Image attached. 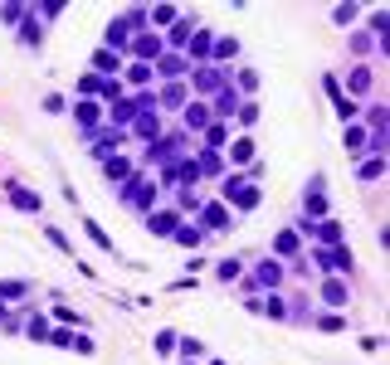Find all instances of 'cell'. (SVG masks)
<instances>
[{
	"label": "cell",
	"mask_w": 390,
	"mask_h": 365,
	"mask_svg": "<svg viewBox=\"0 0 390 365\" xmlns=\"http://www.w3.org/2000/svg\"><path fill=\"white\" fill-rule=\"evenodd\" d=\"M117 142H122V132H117V127H112V132H102V137L93 142V156H107V151H117Z\"/></svg>",
	"instance_id": "ac0fdd59"
},
{
	"label": "cell",
	"mask_w": 390,
	"mask_h": 365,
	"mask_svg": "<svg viewBox=\"0 0 390 365\" xmlns=\"http://www.w3.org/2000/svg\"><path fill=\"white\" fill-rule=\"evenodd\" d=\"M15 297H29V282H0V307L15 302Z\"/></svg>",
	"instance_id": "44dd1931"
},
{
	"label": "cell",
	"mask_w": 390,
	"mask_h": 365,
	"mask_svg": "<svg viewBox=\"0 0 390 365\" xmlns=\"http://www.w3.org/2000/svg\"><path fill=\"white\" fill-rule=\"evenodd\" d=\"M205 224L210 229H229V209L224 205H205Z\"/></svg>",
	"instance_id": "2e32d148"
},
{
	"label": "cell",
	"mask_w": 390,
	"mask_h": 365,
	"mask_svg": "<svg viewBox=\"0 0 390 365\" xmlns=\"http://www.w3.org/2000/svg\"><path fill=\"white\" fill-rule=\"evenodd\" d=\"M156 69H161V78H181V74H186V59H181V54H166Z\"/></svg>",
	"instance_id": "9a60e30c"
},
{
	"label": "cell",
	"mask_w": 390,
	"mask_h": 365,
	"mask_svg": "<svg viewBox=\"0 0 390 365\" xmlns=\"http://www.w3.org/2000/svg\"><path fill=\"white\" fill-rule=\"evenodd\" d=\"M220 277H224V282L239 277V259H224V263H220Z\"/></svg>",
	"instance_id": "60d3db41"
},
{
	"label": "cell",
	"mask_w": 390,
	"mask_h": 365,
	"mask_svg": "<svg viewBox=\"0 0 390 365\" xmlns=\"http://www.w3.org/2000/svg\"><path fill=\"white\" fill-rule=\"evenodd\" d=\"M312 259H317L327 273H351V254H347V249H317Z\"/></svg>",
	"instance_id": "3957f363"
},
{
	"label": "cell",
	"mask_w": 390,
	"mask_h": 365,
	"mask_svg": "<svg viewBox=\"0 0 390 365\" xmlns=\"http://www.w3.org/2000/svg\"><path fill=\"white\" fill-rule=\"evenodd\" d=\"M156 132H161V127H156V112H142V117H137V137H152V142H156Z\"/></svg>",
	"instance_id": "4316f807"
},
{
	"label": "cell",
	"mask_w": 390,
	"mask_h": 365,
	"mask_svg": "<svg viewBox=\"0 0 390 365\" xmlns=\"http://www.w3.org/2000/svg\"><path fill=\"white\" fill-rule=\"evenodd\" d=\"M297 239H302L297 229H283V234L274 239V249H278V254H297Z\"/></svg>",
	"instance_id": "cb8c5ba5"
},
{
	"label": "cell",
	"mask_w": 390,
	"mask_h": 365,
	"mask_svg": "<svg viewBox=\"0 0 390 365\" xmlns=\"http://www.w3.org/2000/svg\"><path fill=\"white\" fill-rule=\"evenodd\" d=\"M186 365H195V361H186Z\"/></svg>",
	"instance_id": "ee69618b"
},
{
	"label": "cell",
	"mask_w": 390,
	"mask_h": 365,
	"mask_svg": "<svg viewBox=\"0 0 390 365\" xmlns=\"http://www.w3.org/2000/svg\"><path fill=\"white\" fill-rule=\"evenodd\" d=\"M347 88H351V92H366V88H371V74H366V69H351Z\"/></svg>",
	"instance_id": "1f68e13d"
},
{
	"label": "cell",
	"mask_w": 390,
	"mask_h": 365,
	"mask_svg": "<svg viewBox=\"0 0 390 365\" xmlns=\"http://www.w3.org/2000/svg\"><path fill=\"white\" fill-rule=\"evenodd\" d=\"M210 54L224 64V59H234V54H239V44H234V39H220V44H210Z\"/></svg>",
	"instance_id": "f546056e"
},
{
	"label": "cell",
	"mask_w": 390,
	"mask_h": 365,
	"mask_svg": "<svg viewBox=\"0 0 390 365\" xmlns=\"http://www.w3.org/2000/svg\"><path fill=\"white\" fill-rule=\"evenodd\" d=\"M278 277H283V268H278V263H259V282H264V287H274Z\"/></svg>",
	"instance_id": "e575fe53"
},
{
	"label": "cell",
	"mask_w": 390,
	"mask_h": 365,
	"mask_svg": "<svg viewBox=\"0 0 390 365\" xmlns=\"http://www.w3.org/2000/svg\"><path fill=\"white\" fill-rule=\"evenodd\" d=\"M195 29H200V25H191V20H176V29H171V44H191Z\"/></svg>",
	"instance_id": "f1b7e54d"
},
{
	"label": "cell",
	"mask_w": 390,
	"mask_h": 365,
	"mask_svg": "<svg viewBox=\"0 0 390 365\" xmlns=\"http://www.w3.org/2000/svg\"><path fill=\"white\" fill-rule=\"evenodd\" d=\"M229 161H234V166H249V161H254V137L229 142Z\"/></svg>",
	"instance_id": "52a82bcc"
},
{
	"label": "cell",
	"mask_w": 390,
	"mask_h": 365,
	"mask_svg": "<svg viewBox=\"0 0 390 365\" xmlns=\"http://www.w3.org/2000/svg\"><path fill=\"white\" fill-rule=\"evenodd\" d=\"M29 341H49V322L34 317V322H29Z\"/></svg>",
	"instance_id": "ab89813d"
},
{
	"label": "cell",
	"mask_w": 390,
	"mask_h": 365,
	"mask_svg": "<svg viewBox=\"0 0 390 365\" xmlns=\"http://www.w3.org/2000/svg\"><path fill=\"white\" fill-rule=\"evenodd\" d=\"M127 39H132V25H127V20H112V25H107V34H102V49H112V54H117V49H127Z\"/></svg>",
	"instance_id": "277c9868"
},
{
	"label": "cell",
	"mask_w": 390,
	"mask_h": 365,
	"mask_svg": "<svg viewBox=\"0 0 390 365\" xmlns=\"http://www.w3.org/2000/svg\"><path fill=\"white\" fill-rule=\"evenodd\" d=\"M5 195L20 205V209H39V195H29L25 185H15V181H5Z\"/></svg>",
	"instance_id": "ba28073f"
},
{
	"label": "cell",
	"mask_w": 390,
	"mask_h": 365,
	"mask_svg": "<svg viewBox=\"0 0 390 365\" xmlns=\"http://www.w3.org/2000/svg\"><path fill=\"white\" fill-rule=\"evenodd\" d=\"M181 97H186L181 83H166V88H161V102H166V107H181Z\"/></svg>",
	"instance_id": "836d02e7"
},
{
	"label": "cell",
	"mask_w": 390,
	"mask_h": 365,
	"mask_svg": "<svg viewBox=\"0 0 390 365\" xmlns=\"http://www.w3.org/2000/svg\"><path fill=\"white\" fill-rule=\"evenodd\" d=\"M74 122H79V132H93L98 127V107L93 102H79V107H74Z\"/></svg>",
	"instance_id": "8fae6325"
},
{
	"label": "cell",
	"mask_w": 390,
	"mask_h": 365,
	"mask_svg": "<svg viewBox=\"0 0 390 365\" xmlns=\"http://www.w3.org/2000/svg\"><path fill=\"white\" fill-rule=\"evenodd\" d=\"M132 54H137V64H147V59H156V54H161V34H137V44H132Z\"/></svg>",
	"instance_id": "8992f818"
},
{
	"label": "cell",
	"mask_w": 390,
	"mask_h": 365,
	"mask_svg": "<svg viewBox=\"0 0 390 365\" xmlns=\"http://www.w3.org/2000/svg\"><path fill=\"white\" fill-rule=\"evenodd\" d=\"M307 209H312V214H322V209H327V195H322V176L312 181V190H307Z\"/></svg>",
	"instance_id": "7402d4cb"
},
{
	"label": "cell",
	"mask_w": 390,
	"mask_h": 365,
	"mask_svg": "<svg viewBox=\"0 0 390 365\" xmlns=\"http://www.w3.org/2000/svg\"><path fill=\"white\" fill-rule=\"evenodd\" d=\"M0 20H5V25H15V20H25V5H0Z\"/></svg>",
	"instance_id": "74e56055"
},
{
	"label": "cell",
	"mask_w": 390,
	"mask_h": 365,
	"mask_svg": "<svg viewBox=\"0 0 390 365\" xmlns=\"http://www.w3.org/2000/svg\"><path fill=\"white\" fill-rule=\"evenodd\" d=\"M332 20H337V25H351V20H356V5H337Z\"/></svg>",
	"instance_id": "f35d334b"
},
{
	"label": "cell",
	"mask_w": 390,
	"mask_h": 365,
	"mask_svg": "<svg viewBox=\"0 0 390 365\" xmlns=\"http://www.w3.org/2000/svg\"><path fill=\"white\" fill-rule=\"evenodd\" d=\"M181 341V356L186 361H205V341H195V336H176Z\"/></svg>",
	"instance_id": "ffe728a7"
},
{
	"label": "cell",
	"mask_w": 390,
	"mask_h": 365,
	"mask_svg": "<svg viewBox=\"0 0 390 365\" xmlns=\"http://www.w3.org/2000/svg\"><path fill=\"white\" fill-rule=\"evenodd\" d=\"M102 171H107V181H122V176L132 171V161H122V156H112V161H107Z\"/></svg>",
	"instance_id": "4dcf8cb0"
},
{
	"label": "cell",
	"mask_w": 390,
	"mask_h": 365,
	"mask_svg": "<svg viewBox=\"0 0 390 365\" xmlns=\"http://www.w3.org/2000/svg\"><path fill=\"white\" fill-rule=\"evenodd\" d=\"M347 151H351V156L371 151V137H366V127H347Z\"/></svg>",
	"instance_id": "9c48e42d"
},
{
	"label": "cell",
	"mask_w": 390,
	"mask_h": 365,
	"mask_svg": "<svg viewBox=\"0 0 390 365\" xmlns=\"http://www.w3.org/2000/svg\"><path fill=\"white\" fill-rule=\"evenodd\" d=\"M152 346H156V356H171V351H176V331H156Z\"/></svg>",
	"instance_id": "83f0119b"
},
{
	"label": "cell",
	"mask_w": 390,
	"mask_h": 365,
	"mask_svg": "<svg viewBox=\"0 0 390 365\" xmlns=\"http://www.w3.org/2000/svg\"><path fill=\"white\" fill-rule=\"evenodd\" d=\"M147 20L161 29V25H176V10H171V5H156V10H147Z\"/></svg>",
	"instance_id": "d4e9b609"
},
{
	"label": "cell",
	"mask_w": 390,
	"mask_h": 365,
	"mask_svg": "<svg viewBox=\"0 0 390 365\" xmlns=\"http://www.w3.org/2000/svg\"><path fill=\"white\" fill-rule=\"evenodd\" d=\"M176 239H181L186 249H200V244H205V229H195V224H181V229H176Z\"/></svg>",
	"instance_id": "d6986e66"
},
{
	"label": "cell",
	"mask_w": 390,
	"mask_h": 365,
	"mask_svg": "<svg viewBox=\"0 0 390 365\" xmlns=\"http://www.w3.org/2000/svg\"><path fill=\"white\" fill-rule=\"evenodd\" d=\"M191 54H195V59H205V54H210V29H205V25L191 34Z\"/></svg>",
	"instance_id": "603a6c76"
},
{
	"label": "cell",
	"mask_w": 390,
	"mask_h": 365,
	"mask_svg": "<svg viewBox=\"0 0 390 365\" xmlns=\"http://www.w3.org/2000/svg\"><path fill=\"white\" fill-rule=\"evenodd\" d=\"M117 64H122V59H117L112 49H98V54H93V69H98V74H117Z\"/></svg>",
	"instance_id": "e0dca14e"
},
{
	"label": "cell",
	"mask_w": 390,
	"mask_h": 365,
	"mask_svg": "<svg viewBox=\"0 0 390 365\" xmlns=\"http://www.w3.org/2000/svg\"><path fill=\"white\" fill-rule=\"evenodd\" d=\"M381 171H386V156H371L356 166V181H381Z\"/></svg>",
	"instance_id": "7c38bea8"
},
{
	"label": "cell",
	"mask_w": 390,
	"mask_h": 365,
	"mask_svg": "<svg viewBox=\"0 0 390 365\" xmlns=\"http://www.w3.org/2000/svg\"><path fill=\"white\" fill-rule=\"evenodd\" d=\"M322 302H332V307H342V302H347V282H337V277H327V282H322Z\"/></svg>",
	"instance_id": "4fadbf2b"
},
{
	"label": "cell",
	"mask_w": 390,
	"mask_h": 365,
	"mask_svg": "<svg viewBox=\"0 0 390 365\" xmlns=\"http://www.w3.org/2000/svg\"><path fill=\"white\" fill-rule=\"evenodd\" d=\"M44 112H64V97L59 92H44Z\"/></svg>",
	"instance_id": "b9f144b4"
},
{
	"label": "cell",
	"mask_w": 390,
	"mask_h": 365,
	"mask_svg": "<svg viewBox=\"0 0 390 365\" xmlns=\"http://www.w3.org/2000/svg\"><path fill=\"white\" fill-rule=\"evenodd\" d=\"M83 229H88V239H93L98 249H107V254H112V239H107V234H102V229H98L93 219H83Z\"/></svg>",
	"instance_id": "d6a6232c"
},
{
	"label": "cell",
	"mask_w": 390,
	"mask_h": 365,
	"mask_svg": "<svg viewBox=\"0 0 390 365\" xmlns=\"http://www.w3.org/2000/svg\"><path fill=\"white\" fill-rule=\"evenodd\" d=\"M186 127H195V132H205V127H210V107H205V102H191V112H186Z\"/></svg>",
	"instance_id": "5bb4252c"
},
{
	"label": "cell",
	"mask_w": 390,
	"mask_h": 365,
	"mask_svg": "<svg viewBox=\"0 0 390 365\" xmlns=\"http://www.w3.org/2000/svg\"><path fill=\"white\" fill-rule=\"evenodd\" d=\"M147 229H152L156 239H166V234L181 229V214H176V209H156V214H147Z\"/></svg>",
	"instance_id": "7a4b0ae2"
},
{
	"label": "cell",
	"mask_w": 390,
	"mask_h": 365,
	"mask_svg": "<svg viewBox=\"0 0 390 365\" xmlns=\"http://www.w3.org/2000/svg\"><path fill=\"white\" fill-rule=\"evenodd\" d=\"M224 200L239 205V209H254V205H259V190L244 181V176H229V181H224Z\"/></svg>",
	"instance_id": "6da1fadb"
},
{
	"label": "cell",
	"mask_w": 390,
	"mask_h": 365,
	"mask_svg": "<svg viewBox=\"0 0 390 365\" xmlns=\"http://www.w3.org/2000/svg\"><path fill=\"white\" fill-rule=\"evenodd\" d=\"M127 78H132L137 88H142V83H152V64H132V69H127Z\"/></svg>",
	"instance_id": "d590c367"
},
{
	"label": "cell",
	"mask_w": 390,
	"mask_h": 365,
	"mask_svg": "<svg viewBox=\"0 0 390 365\" xmlns=\"http://www.w3.org/2000/svg\"><path fill=\"white\" fill-rule=\"evenodd\" d=\"M191 88L195 92H224V74H195Z\"/></svg>",
	"instance_id": "30bf717a"
},
{
	"label": "cell",
	"mask_w": 390,
	"mask_h": 365,
	"mask_svg": "<svg viewBox=\"0 0 390 365\" xmlns=\"http://www.w3.org/2000/svg\"><path fill=\"white\" fill-rule=\"evenodd\" d=\"M210 365H224V361H210Z\"/></svg>",
	"instance_id": "7bdbcfd3"
},
{
	"label": "cell",
	"mask_w": 390,
	"mask_h": 365,
	"mask_svg": "<svg viewBox=\"0 0 390 365\" xmlns=\"http://www.w3.org/2000/svg\"><path fill=\"white\" fill-rule=\"evenodd\" d=\"M20 39H25L29 49H39V39H44V34H39V20H34V15L25 20V29H20Z\"/></svg>",
	"instance_id": "484cf974"
},
{
	"label": "cell",
	"mask_w": 390,
	"mask_h": 365,
	"mask_svg": "<svg viewBox=\"0 0 390 365\" xmlns=\"http://www.w3.org/2000/svg\"><path fill=\"white\" fill-rule=\"evenodd\" d=\"M297 234H317L322 244H342V224H337V219H322V224H302Z\"/></svg>",
	"instance_id": "5b68a950"
},
{
	"label": "cell",
	"mask_w": 390,
	"mask_h": 365,
	"mask_svg": "<svg viewBox=\"0 0 390 365\" xmlns=\"http://www.w3.org/2000/svg\"><path fill=\"white\" fill-rule=\"evenodd\" d=\"M215 112H220V117H229V112H234V92H229V88L215 97Z\"/></svg>",
	"instance_id": "8d00e7d4"
}]
</instances>
